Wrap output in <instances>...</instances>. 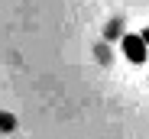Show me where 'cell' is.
<instances>
[{
	"mask_svg": "<svg viewBox=\"0 0 149 139\" xmlns=\"http://www.w3.org/2000/svg\"><path fill=\"white\" fill-rule=\"evenodd\" d=\"M139 39H143V42H146V45H149V26H146V29H143V33H139Z\"/></svg>",
	"mask_w": 149,
	"mask_h": 139,
	"instance_id": "obj_3",
	"label": "cell"
},
{
	"mask_svg": "<svg viewBox=\"0 0 149 139\" xmlns=\"http://www.w3.org/2000/svg\"><path fill=\"white\" fill-rule=\"evenodd\" d=\"M120 49H123V55H127V62L143 65V62H146V52H149V45H146L136 33H127V36H123V42H120Z\"/></svg>",
	"mask_w": 149,
	"mask_h": 139,
	"instance_id": "obj_1",
	"label": "cell"
},
{
	"mask_svg": "<svg viewBox=\"0 0 149 139\" xmlns=\"http://www.w3.org/2000/svg\"><path fill=\"white\" fill-rule=\"evenodd\" d=\"M16 126V120H13V113H0V129H3V133H10Z\"/></svg>",
	"mask_w": 149,
	"mask_h": 139,
	"instance_id": "obj_2",
	"label": "cell"
}]
</instances>
